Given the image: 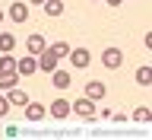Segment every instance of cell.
<instances>
[{
  "label": "cell",
  "mask_w": 152,
  "mask_h": 140,
  "mask_svg": "<svg viewBox=\"0 0 152 140\" xmlns=\"http://www.w3.org/2000/svg\"><path fill=\"white\" fill-rule=\"evenodd\" d=\"M10 108H13V105H10V99H7V96H0V118H7Z\"/></svg>",
  "instance_id": "20"
},
{
  "label": "cell",
  "mask_w": 152,
  "mask_h": 140,
  "mask_svg": "<svg viewBox=\"0 0 152 140\" xmlns=\"http://www.w3.org/2000/svg\"><path fill=\"white\" fill-rule=\"evenodd\" d=\"M13 48H16V35H13V32H0V51L7 54Z\"/></svg>",
  "instance_id": "13"
},
{
  "label": "cell",
  "mask_w": 152,
  "mask_h": 140,
  "mask_svg": "<svg viewBox=\"0 0 152 140\" xmlns=\"http://www.w3.org/2000/svg\"><path fill=\"white\" fill-rule=\"evenodd\" d=\"M102 64L108 67V70H117V67L124 64V51L121 48H104L102 51Z\"/></svg>",
  "instance_id": "3"
},
{
  "label": "cell",
  "mask_w": 152,
  "mask_h": 140,
  "mask_svg": "<svg viewBox=\"0 0 152 140\" xmlns=\"http://www.w3.org/2000/svg\"><path fill=\"white\" fill-rule=\"evenodd\" d=\"M70 108H76V115L79 118H86V121H95V102L92 99H76V105H70Z\"/></svg>",
  "instance_id": "5"
},
{
  "label": "cell",
  "mask_w": 152,
  "mask_h": 140,
  "mask_svg": "<svg viewBox=\"0 0 152 140\" xmlns=\"http://www.w3.org/2000/svg\"><path fill=\"white\" fill-rule=\"evenodd\" d=\"M45 13L48 16H60V13H64V3H60V0H45Z\"/></svg>",
  "instance_id": "18"
},
{
  "label": "cell",
  "mask_w": 152,
  "mask_h": 140,
  "mask_svg": "<svg viewBox=\"0 0 152 140\" xmlns=\"http://www.w3.org/2000/svg\"><path fill=\"white\" fill-rule=\"evenodd\" d=\"M51 51H54L57 57H66V54H70V45H66V41H54V45H51Z\"/></svg>",
  "instance_id": "19"
},
{
  "label": "cell",
  "mask_w": 152,
  "mask_h": 140,
  "mask_svg": "<svg viewBox=\"0 0 152 140\" xmlns=\"http://www.w3.org/2000/svg\"><path fill=\"white\" fill-rule=\"evenodd\" d=\"M28 3H32V7H38V3H45V0H28Z\"/></svg>",
  "instance_id": "22"
},
{
  "label": "cell",
  "mask_w": 152,
  "mask_h": 140,
  "mask_svg": "<svg viewBox=\"0 0 152 140\" xmlns=\"http://www.w3.org/2000/svg\"><path fill=\"white\" fill-rule=\"evenodd\" d=\"M51 83H54L57 89H66V86L73 83V76L66 73V70H54V73H51Z\"/></svg>",
  "instance_id": "11"
},
{
  "label": "cell",
  "mask_w": 152,
  "mask_h": 140,
  "mask_svg": "<svg viewBox=\"0 0 152 140\" xmlns=\"http://www.w3.org/2000/svg\"><path fill=\"white\" fill-rule=\"evenodd\" d=\"M35 70H38V61H35V54L19 57V61H16V73H19V76H32Z\"/></svg>",
  "instance_id": "7"
},
{
  "label": "cell",
  "mask_w": 152,
  "mask_h": 140,
  "mask_svg": "<svg viewBox=\"0 0 152 140\" xmlns=\"http://www.w3.org/2000/svg\"><path fill=\"white\" fill-rule=\"evenodd\" d=\"M70 64L76 67V70H86V67L92 64V54H89V48H70Z\"/></svg>",
  "instance_id": "2"
},
{
  "label": "cell",
  "mask_w": 152,
  "mask_h": 140,
  "mask_svg": "<svg viewBox=\"0 0 152 140\" xmlns=\"http://www.w3.org/2000/svg\"><path fill=\"white\" fill-rule=\"evenodd\" d=\"M104 96H108V86L102 80H89L86 83V99H92V102H102Z\"/></svg>",
  "instance_id": "4"
},
{
  "label": "cell",
  "mask_w": 152,
  "mask_h": 140,
  "mask_svg": "<svg viewBox=\"0 0 152 140\" xmlns=\"http://www.w3.org/2000/svg\"><path fill=\"white\" fill-rule=\"evenodd\" d=\"M16 83H19V73H0V89H7V93H10Z\"/></svg>",
  "instance_id": "16"
},
{
  "label": "cell",
  "mask_w": 152,
  "mask_h": 140,
  "mask_svg": "<svg viewBox=\"0 0 152 140\" xmlns=\"http://www.w3.org/2000/svg\"><path fill=\"white\" fill-rule=\"evenodd\" d=\"M136 83L140 86H152V67H140V70H136Z\"/></svg>",
  "instance_id": "17"
},
{
  "label": "cell",
  "mask_w": 152,
  "mask_h": 140,
  "mask_svg": "<svg viewBox=\"0 0 152 140\" xmlns=\"http://www.w3.org/2000/svg\"><path fill=\"white\" fill-rule=\"evenodd\" d=\"M133 121H140V124H149V121H152V112H149V105H140V108H133Z\"/></svg>",
  "instance_id": "14"
},
{
  "label": "cell",
  "mask_w": 152,
  "mask_h": 140,
  "mask_svg": "<svg viewBox=\"0 0 152 140\" xmlns=\"http://www.w3.org/2000/svg\"><path fill=\"white\" fill-rule=\"evenodd\" d=\"M10 19H13V22H26L28 19V7L26 3H10Z\"/></svg>",
  "instance_id": "10"
},
{
  "label": "cell",
  "mask_w": 152,
  "mask_h": 140,
  "mask_svg": "<svg viewBox=\"0 0 152 140\" xmlns=\"http://www.w3.org/2000/svg\"><path fill=\"white\" fill-rule=\"evenodd\" d=\"M66 115H70V102H66V99H54V102H51V118L64 121Z\"/></svg>",
  "instance_id": "9"
},
{
  "label": "cell",
  "mask_w": 152,
  "mask_h": 140,
  "mask_svg": "<svg viewBox=\"0 0 152 140\" xmlns=\"http://www.w3.org/2000/svg\"><path fill=\"white\" fill-rule=\"evenodd\" d=\"M45 105L41 102H32V99H28L26 102V121H32V124H38V121H45Z\"/></svg>",
  "instance_id": "6"
},
{
  "label": "cell",
  "mask_w": 152,
  "mask_h": 140,
  "mask_svg": "<svg viewBox=\"0 0 152 140\" xmlns=\"http://www.w3.org/2000/svg\"><path fill=\"white\" fill-rule=\"evenodd\" d=\"M0 73H16V57H10V51L0 57Z\"/></svg>",
  "instance_id": "15"
},
{
  "label": "cell",
  "mask_w": 152,
  "mask_h": 140,
  "mask_svg": "<svg viewBox=\"0 0 152 140\" xmlns=\"http://www.w3.org/2000/svg\"><path fill=\"white\" fill-rule=\"evenodd\" d=\"M35 61H38V70H45V73H54V70H57V64H60V57L51 51V45H48L41 54H35Z\"/></svg>",
  "instance_id": "1"
},
{
  "label": "cell",
  "mask_w": 152,
  "mask_h": 140,
  "mask_svg": "<svg viewBox=\"0 0 152 140\" xmlns=\"http://www.w3.org/2000/svg\"><path fill=\"white\" fill-rule=\"evenodd\" d=\"M45 48H48L45 35H38V32H35V35H28V38H26V51H28V54H41Z\"/></svg>",
  "instance_id": "8"
},
{
  "label": "cell",
  "mask_w": 152,
  "mask_h": 140,
  "mask_svg": "<svg viewBox=\"0 0 152 140\" xmlns=\"http://www.w3.org/2000/svg\"><path fill=\"white\" fill-rule=\"evenodd\" d=\"M10 105H16V108H26V102H28V96L22 93V89H16V86H13V89H10Z\"/></svg>",
  "instance_id": "12"
},
{
  "label": "cell",
  "mask_w": 152,
  "mask_h": 140,
  "mask_svg": "<svg viewBox=\"0 0 152 140\" xmlns=\"http://www.w3.org/2000/svg\"><path fill=\"white\" fill-rule=\"evenodd\" d=\"M104 3H108V7H121L124 0H104Z\"/></svg>",
  "instance_id": "21"
},
{
  "label": "cell",
  "mask_w": 152,
  "mask_h": 140,
  "mask_svg": "<svg viewBox=\"0 0 152 140\" xmlns=\"http://www.w3.org/2000/svg\"><path fill=\"white\" fill-rule=\"evenodd\" d=\"M0 22H3V10H0Z\"/></svg>",
  "instance_id": "23"
}]
</instances>
